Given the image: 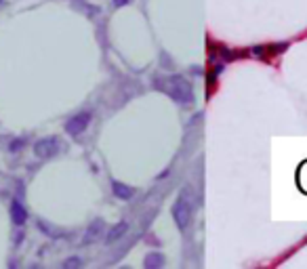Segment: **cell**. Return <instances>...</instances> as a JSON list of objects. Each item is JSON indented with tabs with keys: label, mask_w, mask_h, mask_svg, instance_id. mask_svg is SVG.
Instances as JSON below:
<instances>
[{
	"label": "cell",
	"mask_w": 307,
	"mask_h": 269,
	"mask_svg": "<svg viewBox=\"0 0 307 269\" xmlns=\"http://www.w3.org/2000/svg\"><path fill=\"white\" fill-rule=\"evenodd\" d=\"M127 3H129V0H114L116 7H122V5H127Z\"/></svg>",
	"instance_id": "cell-13"
},
{
	"label": "cell",
	"mask_w": 307,
	"mask_h": 269,
	"mask_svg": "<svg viewBox=\"0 0 307 269\" xmlns=\"http://www.w3.org/2000/svg\"><path fill=\"white\" fill-rule=\"evenodd\" d=\"M166 89H169V95L175 99V101H179V103H189L191 97H194L191 84H189L183 76H173V78H169Z\"/></svg>",
	"instance_id": "cell-2"
},
{
	"label": "cell",
	"mask_w": 307,
	"mask_h": 269,
	"mask_svg": "<svg viewBox=\"0 0 307 269\" xmlns=\"http://www.w3.org/2000/svg\"><path fill=\"white\" fill-rule=\"evenodd\" d=\"M101 229H103V221H95L91 227H89V232H87V238H85V244H89V242H93V240H97V236L101 234Z\"/></svg>",
	"instance_id": "cell-9"
},
{
	"label": "cell",
	"mask_w": 307,
	"mask_h": 269,
	"mask_svg": "<svg viewBox=\"0 0 307 269\" xmlns=\"http://www.w3.org/2000/svg\"><path fill=\"white\" fill-rule=\"evenodd\" d=\"M111 189H114L116 198H120V200H129V198H133V194H135L133 187L124 185V183H120V181H114V183H111Z\"/></svg>",
	"instance_id": "cell-7"
},
{
	"label": "cell",
	"mask_w": 307,
	"mask_h": 269,
	"mask_svg": "<svg viewBox=\"0 0 307 269\" xmlns=\"http://www.w3.org/2000/svg\"><path fill=\"white\" fill-rule=\"evenodd\" d=\"M65 267L69 269V267H80V259H69V261H65Z\"/></svg>",
	"instance_id": "cell-12"
},
{
	"label": "cell",
	"mask_w": 307,
	"mask_h": 269,
	"mask_svg": "<svg viewBox=\"0 0 307 269\" xmlns=\"http://www.w3.org/2000/svg\"><path fill=\"white\" fill-rule=\"evenodd\" d=\"M11 217H13V223H15V225H23V223H25L27 212H25V208L21 206L19 200H13V202H11Z\"/></svg>",
	"instance_id": "cell-5"
},
{
	"label": "cell",
	"mask_w": 307,
	"mask_h": 269,
	"mask_svg": "<svg viewBox=\"0 0 307 269\" xmlns=\"http://www.w3.org/2000/svg\"><path fill=\"white\" fill-rule=\"evenodd\" d=\"M191 210H194L191 208V191L183 189L173 206V219H175L179 229H187V225L191 223Z\"/></svg>",
	"instance_id": "cell-1"
},
{
	"label": "cell",
	"mask_w": 307,
	"mask_h": 269,
	"mask_svg": "<svg viewBox=\"0 0 307 269\" xmlns=\"http://www.w3.org/2000/svg\"><path fill=\"white\" fill-rule=\"evenodd\" d=\"M162 263H164V257H162V254H158V252H151V254H147V257H145V267L147 269L160 267Z\"/></svg>",
	"instance_id": "cell-10"
},
{
	"label": "cell",
	"mask_w": 307,
	"mask_h": 269,
	"mask_svg": "<svg viewBox=\"0 0 307 269\" xmlns=\"http://www.w3.org/2000/svg\"><path fill=\"white\" fill-rule=\"evenodd\" d=\"M297 185L303 194H307V160L299 166V171H297Z\"/></svg>",
	"instance_id": "cell-8"
},
{
	"label": "cell",
	"mask_w": 307,
	"mask_h": 269,
	"mask_svg": "<svg viewBox=\"0 0 307 269\" xmlns=\"http://www.w3.org/2000/svg\"><path fill=\"white\" fill-rule=\"evenodd\" d=\"M23 143H25L23 139H17V141H13V143H11V151H19V149L23 147Z\"/></svg>",
	"instance_id": "cell-11"
},
{
	"label": "cell",
	"mask_w": 307,
	"mask_h": 269,
	"mask_svg": "<svg viewBox=\"0 0 307 269\" xmlns=\"http://www.w3.org/2000/svg\"><path fill=\"white\" fill-rule=\"evenodd\" d=\"M91 111H80V114L72 116L67 122H65V133L67 135H72V137H78L87 131V126L91 124Z\"/></svg>",
	"instance_id": "cell-3"
},
{
	"label": "cell",
	"mask_w": 307,
	"mask_h": 269,
	"mask_svg": "<svg viewBox=\"0 0 307 269\" xmlns=\"http://www.w3.org/2000/svg\"><path fill=\"white\" fill-rule=\"evenodd\" d=\"M57 149H59V143H57V139H53V137L40 139L34 145V153L38 158H53V156L57 153Z\"/></svg>",
	"instance_id": "cell-4"
},
{
	"label": "cell",
	"mask_w": 307,
	"mask_h": 269,
	"mask_svg": "<svg viewBox=\"0 0 307 269\" xmlns=\"http://www.w3.org/2000/svg\"><path fill=\"white\" fill-rule=\"evenodd\" d=\"M129 232V223H118V225H114L109 232H107V236H105V242L107 244H114V242H118V240Z\"/></svg>",
	"instance_id": "cell-6"
}]
</instances>
